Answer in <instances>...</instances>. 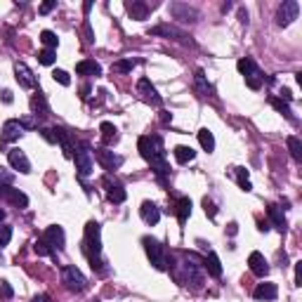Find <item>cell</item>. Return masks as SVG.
Returning a JSON list of instances; mask_svg holds the SVG:
<instances>
[{"instance_id":"cell-21","label":"cell","mask_w":302,"mask_h":302,"mask_svg":"<svg viewBox=\"0 0 302 302\" xmlns=\"http://www.w3.org/2000/svg\"><path fill=\"white\" fill-rule=\"evenodd\" d=\"M104 184H107V198L111 203H123L125 198H128V194H125V189L118 182H111V179H104Z\"/></svg>"},{"instance_id":"cell-43","label":"cell","mask_w":302,"mask_h":302,"mask_svg":"<svg viewBox=\"0 0 302 302\" xmlns=\"http://www.w3.org/2000/svg\"><path fill=\"white\" fill-rule=\"evenodd\" d=\"M40 135H43V137H45L47 142L57 144V137H54V128H40Z\"/></svg>"},{"instance_id":"cell-20","label":"cell","mask_w":302,"mask_h":302,"mask_svg":"<svg viewBox=\"0 0 302 302\" xmlns=\"http://www.w3.org/2000/svg\"><path fill=\"white\" fill-rule=\"evenodd\" d=\"M54 137H57V142H59V147H62L64 151V158H73V140H71L69 130H64V128H54Z\"/></svg>"},{"instance_id":"cell-22","label":"cell","mask_w":302,"mask_h":302,"mask_svg":"<svg viewBox=\"0 0 302 302\" xmlns=\"http://www.w3.org/2000/svg\"><path fill=\"white\" fill-rule=\"evenodd\" d=\"M31 114L36 118H45L47 114H50V107H47V99H45V94L43 92H36L31 97Z\"/></svg>"},{"instance_id":"cell-27","label":"cell","mask_w":302,"mask_h":302,"mask_svg":"<svg viewBox=\"0 0 302 302\" xmlns=\"http://www.w3.org/2000/svg\"><path fill=\"white\" fill-rule=\"evenodd\" d=\"M269 104L276 109L279 114H283V116H286L290 123H297V118L293 116V111H290V107H288V102H283V99H279V97H274V94H271V97H269Z\"/></svg>"},{"instance_id":"cell-15","label":"cell","mask_w":302,"mask_h":302,"mask_svg":"<svg viewBox=\"0 0 302 302\" xmlns=\"http://www.w3.org/2000/svg\"><path fill=\"white\" fill-rule=\"evenodd\" d=\"M253 297H255V300H264V302H274L276 297H279V286L271 283V281H267V283H257V288L253 290Z\"/></svg>"},{"instance_id":"cell-50","label":"cell","mask_w":302,"mask_h":302,"mask_svg":"<svg viewBox=\"0 0 302 302\" xmlns=\"http://www.w3.org/2000/svg\"><path fill=\"white\" fill-rule=\"evenodd\" d=\"M239 19H241V24H248V12H246L243 8L239 10Z\"/></svg>"},{"instance_id":"cell-52","label":"cell","mask_w":302,"mask_h":302,"mask_svg":"<svg viewBox=\"0 0 302 302\" xmlns=\"http://www.w3.org/2000/svg\"><path fill=\"white\" fill-rule=\"evenodd\" d=\"M12 99H15V97H12V92H10V90H5V92H3V102L12 104Z\"/></svg>"},{"instance_id":"cell-11","label":"cell","mask_w":302,"mask_h":302,"mask_svg":"<svg viewBox=\"0 0 302 302\" xmlns=\"http://www.w3.org/2000/svg\"><path fill=\"white\" fill-rule=\"evenodd\" d=\"M94 158L99 161V165L104 170H118V168L123 165V156L114 154V151H109V149H94Z\"/></svg>"},{"instance_id":"cell-30","label":"cell","mask_w":302,"mask_h":302,"mask_svg":"<svg viewBox=\"0 0 302 302\" xmlns=\"http://www.w3.org/2000/svg\"><path fill=\"white\" fill-rule=\"evenodd\" d=\"M172 154H175V161L182 163V165H184V163H189V161H194V158H196V151H194V149H191V147H184V144L175 147V151H172Z\"/></svg>"},{"instance_id":"cell-8","label":"cell","mask_w":302,"mask_h":302,"mask_svg":"<svg viewBox=\"0 0 302 302\" xmlns=\"http://www.w3.org/2000/svg\"><path fill=\"white\" fill-rule=\"evenodd\" d=\"M43 241L47 243V248L57 255V250H64V246H66V234H64V229L59 225H52V227H47L45 229Z\"/></svg>"},{"instance_id":"cell-5","label":"cell","mask_w":302,"mask_h":302,"mask_svg":"<svg viewBox=\"0 0 302 302\" xmlns=\"http://www.w3.org/2000/svg\"><path fill=\"white\" fill-rule=\"evenodd\" d=\"M236 69H239V73L243 78H246V83H248L250 90H260L264 83L262 73H260V69H257V64L250 59V57H246V59H239V64H236Z\"/></svg>"},{"instance_id":"cell-18","label":"cell","mask_w":302,"mask_h":302,"mask_svg":"<svg viewBox=\"0 0 302 302\" xmlns=\"http://www.w3.org/2000/svg\"><path fill=\"white\" fill-rule=\"evenodd\" d=\"M248 264H250V271L255 274V276H260V279H264L267 274H269V264H267V260H264L262 253H250L248 257Z\"/></svg>"},{"instance_id":"cell-55","label":"cell","mask_w":302,"mask_h":302,"mask_svg":"<svg viewBox=\"0 0 302 302\" xmlns=\"http://www.w3.org/2000/svg\"><path fill=\"white\" fill-rule=\"evenodd\" d=\"M90 10H92V3H90V0H87L85 5H83V12H85V15H87V12H90Z\"/></svg>"},{"instance_id":"cell-35","label":"cell","mask_w":302,"mask_h":302,"mask_svg":"<svg viewBox=\"0 0 302 302\" xmlns=\"http://www.w3.org/2000/svg\"><path fill=\"white\" fill-rule=\"evenodd\" d=\"M236 179H239V186L243 191H253V184H250L248 170H246V168H236Z\"/></svg>"},{"instance_id":"cell-6","label":"cell","mask_w":302,"mask_h":302,"mask_svg":"<svg viewBox=\"0 0 302 302\" xmlns=\"http://www.w3.org/2000/svg\"><path fill=\"white\" fill-rule=\"evenodd\" d=\"M62 283L73 293H83L87 288V279L83 276V271L78 269L76 264H66L62 267Z\"/></svg>"},{"instance_id":"cell-51","label":"cell","mask_w":302,"mask_h":302,"mask_svg":"<svg viewBox=\"0 0 302 302\" xmlns=\"http://www.w3.org/2000/svg\"><path fill=\"white\" fill-rule=\"evenodd\" d=\"M227 232H229V236H236V232H239V225H236V222H232V225L227 227Z\"/></svg>"},{"instance_id":"cell-3","label":"cell","mask_w":302,"mask_h":302,"mask_svg":"<svg viewBox=\"0 0 302 302\" xmlns=\"http://www.w3.org/2000/svg\"><path fill=\"white\" fill-rule=\"evenodd\" d=\"M73 161H76V170L83 177L92 175V149H90V144L85 140H80L73 147Z\"/></svg>"},{"instance_id":"cell-9","label":"cell","mask_w":302,"mask_h":302,"mask_svg":"<svg viewBox=\"0 0 302 302\" xmlns=\"http://www.w3.org/2000/svg\"><path fill=\"white\" fill-rule=\"evenodd\" d=\"M300 15V3L297 0H286L283 5H279V12H276V24L279 26H288L293 24Z\"/></svg>"},{"instance_id":"cell-46","label":"cell","mask_w":302,"mask_h":302,"mask_svg":"<svg viewBox=\"0 0 302 302\" xmlns=\"http://www.w3.org/2000/svg\"><path fill=\"white\" fill-rule=\"evenodd\" d=\"M54 8H57V0H47V3L40 5V15H50Z\"/></svg>"},{"instance_id":"cell-24","label":"cell","mask_w":302,"mask_h":302,"mask_svg":"<svg viewBox=\"0 0 302 302\" xmlns=\"http://www.w3.org/2000/svg\"><path fill=\"white\" fill-rule=\"evenodd\" d=\"M203 267L208 269L210 276H222V262H220L217 253H213V250H210L208 255L203 257Z\"/></svg>"},{"instance_id":"cell-47","label":"cell","mask_w":302,"mask_h":302,"mask_svg":"<svg viewBox=\"0 0 302 302\" xmlns=\"http://www.w3.org/2000/svg\"><path fill=\"white\" fill-rule=\"evenodd\" d=\"M295 286H302V262H295Z\"/></svg>"},{"instance_id":"cell-4","label":"cell","mask_w":302,"mask_h":302,"mask_svg":"<svg viewBox=\"0 0 302 302\" xmlns=\"http://www.w3.org/2000/svg\"><path fill=\"white\" fill-rule=\"evenodd\" d=\"M142 243H144V250H147L149 260H151V264H154L156 269H168V253H165V248L161 246V241L151 239V236H144L142 239Z\"/></svg>"},{"instance_id":"cell-26","label":"cell","mask_w":302,"mask_h":302,"mask_svg":"<svg viewBox=\"0 0 302 302\" xmlns=\"http://www.w3.org/2000/svg\"><path fill=\"white\" fill-rule=\"evenodd\" d=\"M125 10L130 12L132 19H147V15H149V5H147V3H142V0L125 3Z\"/></svg>"},{"instance_id":"cell-10","label":"cell","mask_w":302,"mask_h":302,"mask_svg":"<svg viewBox=\"0 0 302 302\" xmlns=\"http://www.w3.org/2000/svg\"><path fill=\"white\" fill-rule=\"evenodd\" d=\"M137 94H140L144 102L154 104V107H161V104H163V97L158 94V90L151 85V80H149V78H140V80H137Z\"/></svg>"},{"instance_id":"cell-2","label":"cell","mask_w":302,"mask_h":302,"mask_svg":"<svg viewBox=\"0 0 302 302\" xmlns=\"http://www.w3.org/2000/svg\"><path fill=\"white\" fill-rule=\"evenodd\" d=\"M83 253H85L87 262L94 271H104V262H102V227L97 222H87L85 225Z\"/></svg>"},{"instance_id":"cell-49","label":"cell","mask_w":302,"mask_h":302,"mask_svg":"<svg viewBox=\"0 0 302 302\" xmlns=\"http://www.w3.org/2000/svg\"><path fill=\"white\" fill-rule=\"evenodd\" d=\"M161 123H163V125L172 123V114H168V111H163V114H161Z\"/></svg>"},{"instance_id":"cell-16","label":"cell","mask_w":302,"mask_h":302,"mask_svg":"<svg viewBox=\"0 0 302 302\" xmlns=\"http://www.w3.org/2000/svg\"><path fill=\"white\" fill-rule=\"evenodd\" d=\"M22 135H24L22 121H8V123L3 125V135H0V142H3V144H8V142L19 140Z\"/></svg>"},{"instance_id":"cell-25","label":"cell","mask_w":302,"mask_h":302,"mask_svg":"<svg viewBox=\"0 0 302 302\" xmlns=\"http://www.w3.org/2000/svg\"><path fill=\"white\" fill-rule=\"evenodd\" d=\"M267 215H269V220L274 222V227L279 229V232H286V217H283V208H279V206H267Z\"/></svg>"},{"instance_id":"cell-12","label":"cell","mask_w":302,"mask_h":302,"mask_svg":"<svg viewBox=\"0 0 302 302\" xmlns=\"http://www.w3.org/2000/svg\"><path fill=\"white\" fill-rule=\"evenodd\" d=\"M8 161H10V165L15 168V170H19L22 175H29L31 172V161L26 158V154H24L22 149H10L8 151Z\"/></svg>"},{"instance_id":"cell-7","label":"cell","mask_w":302,"mask_h":302,"mask_svg":"<svg viewBox=\"0 0 302 302\" xmlns=\"http://www.w3.org/2000/svg\"><path fill=\"white\" fill-rule=\"evenodd\" d=\"M149 36H165V38L177 40V43H182V45H194V40L189 38L184 31H179V29H175V26H168V24H158V26H154V29H149Z\"/></svg>"},{"instance_id":"cell-41","label":"cell","mask_w":302,"mask_h":302,"mask_svg":"<svg viewBox=\"0 0 302 302\" xmlns=\"http://www.w3.org/2000/svg\"><path fill=\"white\" fill-rule=\"evenodd\" d=\"M12 182H15V172L0 168V184H3V186H12Z\"/></svg>"},{"instance_id":"cell-56","label":"cell","mask_w":302,"mask_h":302,"mask_svg":"<svg viewBox=\"0 0 302 302\" xmlns=\"http://www.w3.org/2000/svg\"><path fill=\"white\" fill-rule=\"evenodd\" d=\"M3 220H5V210L0 208V222H3Z\"/></svg>"},{"instance_id":"cell-48","label":"cell","mask_w":302,"mask_h":302,"mask_svg":"<svg viewBox=\"0 0 302 302\" xmlns=\"http://www.w3.org/2000/svg\"><path fill=\"white\" fill-rule=\"evenodd\" d=\"M279 99H283V102H293V92H290L288 87H283V90H281V97H279Z\"/></svg>"},{"instance_id":"cell-45","label":"cell","mask_w":302,"mask_h":302,"mask_svg":"<svg viewBox=\"0 0 302 302\" xmlns=\"http://www.w3.org/2000/svg\"><path fill=\"white\" fill-rule=\"evenodd\" d=\"M83 31H85V43L87 45H92L94 43V33H92V29H90V22L85 19V24H83Z\"/></svg>"},{"instance_id":"cell-38","label":"cell","mask_w":302,"mask_h":302,"mask_svg":"<svg viewBox=\"0 0 302 302\" xmlns=\"http://www.w3.org/2000/svg\"><path fill=\"white\" fill-rule=\"evenodd\" d=\"M52 78L57 80V83H62L64 87H69V85H71L69 73H66V71H62V69H54V71H52Z\"/></svg>"},{"instance_id":"cell-32","label":"cell","mask_w":302,"mask_h":302,"mask_svg":"<svg viewBox=\"0 0 302 302\" xmlns=\"http://www.w3.org/2000/svg\"><path fill=\"white\" fill-rule=\"evenodd\" d=\"M286 144H288V149H290V156H293L295 161L300 163L302 161V142H300V137L290 135V137L286 140Z\"/></svg>"},{"instance_id":"cell-33","label":"cell","mask_w":302,"mask_h":302,"mask_svg":"<svg viewBox=\"0 0 302 302\" xmlns=\"http://www.w3.org/2000/svg\"><path fill=\"white\" fill-rule=\"evenodd\" d=\"M196 85H198V90H201L203 94H210V97H215V87H213L208 80H206V73H203L201 69L196 71Z\"/></svg>"},{"instance_id":"cell-36","label":"cell","mask_w":302,"mask_h":302,"mask_svg":"<svg viewBox=\"0 0 302 302\" xmlns=\"http://www.w3.org/2000/svg\"><path fill=\"white\" fill-rule=\"evenodd\" d=\"M38 62L45 64V66H52V64L57 62V52H54V50H43V52L38 54Z\"/></svg>"},{"instance_id":"cell-37","label":"cell","mask_w":302,"mask_h":302,"mask_svg":"<svg viewBox=\"0 0 302 302\" xmlns=\"http://www.w3.org/2000/svg\"><path fill=\"white\" fill-rule=\"evenodd\" d=\"M135 59H121V62L114 64V71H118V73H128V71L135 69Z\"/></svg>"},{"instance_id":"cell-57","label":"cell","mask_w":302,"mask_h":302,"mask_svg":"<svg viewBox=\"0 0 302 302\" xmlns=\"http://www.w3.org/2000/svg\"><path fill=\"white\" fill-rule=\"evenodd\" d=\"M94 302H99V300H94Z\"/></svg>"},{"instance_id":"cell-44","label":"cell","mask_w":302,"mask_h":302,"mask_svg":"<svg viewBox=\"0 0 302 302\" xmlns=\"http://www.w3.org/2000/svg\"><path fill=\"white\" fill-rule=\"evenodd\" d=\"M0 293H3V297H12V295H15V290H12V286H10L8 281H0Z\"/></svg>"},{"instance_id":"cell-19","label":"cell","mask_w":302,"mask_h":302,"mask_svg":"<svg viewBox=\"0 0 302 302\" xmlns=\"http://www.w3.org/2000/svg\"><path fill=\"white\" fill-rule=\"evenodd\" d=\"M140 215H142V220H144L149 227H156V225H158V220H161V210H158L156 203L144 201V203H142V208H140Z\"/></svg>"},{"instance_id":"cell-42","label":"cell","mask_w":302,"mask_h":302,"mask_svg":"<svg viewBox=\"0 0 302 302\" xmlns=\"http://www.w3.org/2000/svg\"><path fill=\"white\" fill-rule=\"evenodd\" d=\"M203 208H206V215H208L210 220H215V215H217L215 203H213V201H208V198H206V201H203Z\"/></svg>"},{"instance_id":"cell-40","label":"cell","mask_w":302,"mask_h":302,"mask_svg":"<svg viewBox=\"0 0 302 302\" xmlns=\"http://www.w3.org/2000/svg\"><path fill=\"white\" fill-rule=\"evenodd\" d=\"M33 250H36V253H38L40 257H45V255H52V257H54V253H52V250H50V248H47V243H45V241H43V239H38V241H36V246H33Z\"/></svg>"},{"instance_id":"cell-17","label":"cell","mask_w":302,"mask_h":302,"mask_svg":"<svg viewBox=\"0 0 302 302\" xmlns=\"http://www.w3.org/2000/svg\"><path fill=\"white\" fill-rule=\"evenodd\" d=\"M170 15L175 17V19H179V22H196L198 12H196L194 8H189L186 3H172V5H170Z\"/></svg>"},{"instance_id":"cell-13","label":"cell","mask_w":302,"mask_h":302,"mask_svg":"<svg viewBox=\"0 0 302 302\" xmlns=\"http://www.w3.org/2000/svg\"><path fill=\"white\" fill-rule=\"evenodd\" d=\"M15 78H17V83H19L22 87H26V90H33V87H36V83H38V80H36V76H33V71L29 69L24 62H17L15 64Z\"/></svg>"},{"instance_id":"cell-54","label":"cell","mask_w":302,"mask_h":302,"mask_svg":"<svg viewBox=\"0 0 302 302\" xmlns=\"http://www.w3.org/2000/svg\"><path fill=\"white\" fill-rule=\"evenodd\" d=\"M33 302H50V297H47V295H36Z\"/></svg>"},{"instance_id":"cell-23","label":"cell","mask_w":302,"mask_h":302,"mask_svg":"<svg viewBox=\"0 0 302 302\" xmlns=\"http://www.w3.org/2000/svg\"><path fill=\"white\" fill-rule=\"evenodd\" d=\"M76 73L78 76H102V66L94 59H83V62L76 64Z\"/></svg>"},{"instance_id":"cell-29","label":"cell","mask_w":302,"mask_h":302,"mask_svg":"<svg viewBox=\"0 0 302 302\" xmlns=\"http://www.w3.org/2000/svg\"><path fill=\"white\" fill-rule=\"evenodd\" d=\"M189 215H191V198L182 196V198L177 201V222L179 225H186Z\"/></svg>"},{"instance_id":"cell-34","label":"cell","mask_w":302,"mask_h":302,"mask_svg":"<svg viewBox=\"0 0 302 302\" xmlns=\"http://www.w3.org/2000/svg\"><path fill=\"white\" fill-rule=\"evenodd\" d=\"M40 40H43L45 50H57V45H59V38H57V33H52V31H43L40 33Z\"/></svg>"},{"instance_id":"cell-1","label":"cell","mask_w":302,"mask_h":302,"mask_svg":"<svg viewBox=\"0 0 302 302\" xmlns=\"http://www.w3.org/2000/svg\"><path fill=\"white\" fill-rule=\"evenodd\" d=\"M137 149H140L142 158L147 163H151V168L156 170L158 179L165 182L170 177V165L165 161V144H163L161 135H142L137 140Z\"/></svg>"},{"instance_id":"cell-31","label":"cell","mask_w":302,"mask_h":302,"mask_svg":"<svg viewBox=\"0 0 302 302\" xmlns=\"http://www.w3.org/2000/svg\"><path fill=\"white\" fill-rule=\"evenodd\" d=\"M198 142H201V147L206 149V151H215V137H213V132L208 130V128H203V130H198Z\"/></svg>"},{"instance_id":"cell-39","label":"cell","mask_w":302,"mask_h":302,"mask_svg":"<svg viewBox=\"0 0 302 302\" xmlns=\"http://www.w3.org/2000/svg\"><path fill=\"white\" fill-rule=\"evenodd\" d=\"M10 239H12V227L3 225L0 227V248H5V246L10 243Z\"/></svg>"},{"instance_id":"cell-53","label":"cell","mask_w":302,"mask_h":302,"mask_svg":"<svg viewBox=\"0 0 302 302\" xmlns=\"http://www.w3.org/2000/svg\"><path fill=\"white\" fill-rule=\"evenodd\" d=\"M257 229H260V232H269V225H267V222H262V220H260V222H257Z\"/></svg>"},{"instance_id":"cell-28","label":"cell","mask_w":302,"mask_h":302,"mask_svg":"<svg viewBox=\"0 0 302 302\" xmlns=\"http://www.w3.org/2000/svg\"><path fill=\"white\" fill-rule=\"evenodd\" d=\"M99 132H102V142H104V144H114V142L118 140L116 125L109 123V121H104V123L99 125Z\"/></svg>"},{"instance_id":"cell-14","label":"cell","mask_w":302,"mask_h":302,"mask_svg":"<svg viewBox=\"0 0 302 302\" xmlns=\"http://www.w3.org/2000/svg\"><path fill=\"white\" fill-rule=\"evenodd\" d=\"M0 198L15 203L17 208H26V206H29V196L24 194V191H19V189H12V186H3V184H0Z\"/></svg>"}]
</instances>
